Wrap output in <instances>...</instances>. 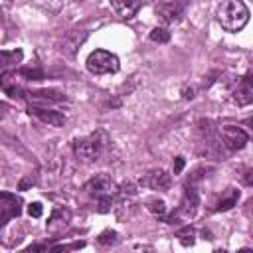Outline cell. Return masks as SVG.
Returning a JSON list of instances; mask_svg holds the SVG:
<instances>
[{"mask_svg":"<svg viewBox=\"0 0 253 253\" xmlns=\"http://www.w3.org/2000/svg\"><path fill=\"white\" fill-rule=\"evenodd\" d=\"M217 22L225 32H239L249 22V8L243 0H225L217 8Z\"/></svg>","mask_w":253,"mask_h":253,"instance_id":"cell-1","label":"cell"},{"mask_svg":"<svg viewBox=\"0 0 253 253\" xmlns=\"http://www.w3.org/2000/svg\"><path fill=\"white\" fill-rule=\"evenodd\" d=\"M89 73L93 75H107V73H117L121 63H119V57L107 49H95L89 53L87 61H85Z\"/></svg>","mask_w":253,"mask_h":253,"instance_id":"cell-2","label":"cell"},{"mask_svg":"<svg viewBox=\"0 0 253 253\" xmlns=\"http://www.w3.org/2000/svg\"><path fill=\"white\" fill-rule=\"evenodd\" d=\"M105 142H109V140H105ZM105 142L99 140V134H95V136H91V138H79V140L73 142V152H75V156H77L79 160H83V162H93V160H97V158L101 156Z\"/></svg>","mask_w":253,"mask_h":253,"instance_id":"cell-3","label":"cell"},{"mask_svg":"<svg viewBox=\"0 0 253 253\" xmlns=\"http://www.w3.org/2000/svg\"><path fill=\"white\" fill-rule=\"evenodd\" d=\"M85 192L89 196H95V198H101V196H115L119 192V186L105 174H99L95 178H91L87 184H85Z\"/></svg>","mask_w":253,"mask_h":253,"instance_id":"cell-4","label":"cell"},{"mask_svg":"<svg viewBox=\"0 0 253 253\" xmlns=\"http://www.w3.org/2000/svg\"><path fill=\"white\" fill-rule=\"evenodd\" d=\"M219 136H221L223 144H225L227 148H231V150H241V148L247 144V140H249L247 132H245L241 126H233V125L221 126V128H219Z\"/></svg>","mask_w":253,"mask_h":253,"instance_id":"cell-5","label":"cell"},{"mask_svg":"<svg viewBox=\"0 0 253 253\" xmlns=\"http://www.w3.org/2000/svg\"><path fill=\"white\" fill-rule=\"evenodd\" d=\"M22 211V200L14 194H8V192H2L0 194V223L6 225L8 219L12 217H18Z\"/></svg>","mask_w":253,"mask_h":253,"instance_id":"cell-6","label":"cell"},{"mask_svg":"<svg viewBox=\"0 0 253 253\" xmlns=\"http://www.w3.org/2000/svg\"><path fill=\"white\" fill-rule=\"evenodd\" d=\"M69 221H71L69 210H67V208H55V210L51 211L47 223H45V231H47L49 235H59V233H63V231L67 229Z\"/></svg>","mask_w":253,"mask_h":253,"instance_id":"cell-7","label":"cell"},{"mask_svg":"<svg viewBox=\"0 0 253 253\" xmlns=\"http://www.w3.org/2000/svg\"><path fill=\"white\" fill-rule=\"evenodd\" d=\"M198 208H200V194H198V190L194 186H188L186 192H184V198H182V204H180L178 211H180L182 217L190 219V217L196 215Z\"/></svg>","mask_w":253,"mask_h":253,"instance_id":"cell-8","label":"cell"},{"mask_svg":"<svg viewBox=\"0 0 253 253\" xmlns=\"http://www.w3.org/2000/svg\"><path fill=\"white\" fill-rule=\"evenodd\" d=\"M170 174L168 172H164L162 168H156V170H150L142 180H140V184L142 186H148V188H152V190H168L170 188Z\"/></svg>","mask_w":253,"mask_h":253,"instance_id":"cell-9","label":"cell"},{"mask_svg":"<svg viewBox=\"0 0 253 253\" xmlns=\"http://www.w3.org/2000/svg\"><path fill=\"white\" fill-rule=\"evenodd\" d=\"M30 115L38 117L42 123H45V125H49V126H63V125H65V117H63V113L53 111V109L32 107V109H30Z\"/></svg>","mask_w":253,"mask_h":253,"instance_id":"cell-10","label":"cell"},{"mask_svg":"<svg viewBox=\"0 0 253 253\" xmlns=\"http://www.w3.org/2000/svg\"><path fill=\"white\" fill-rule=\"evenodd\" d=\"M156 14L166 22V24H176L180 22L182 14H184V8L174 0V2H160L156 6Z\"/></svg>","mask_w":253,"mask_h":253,"instance_id":"cell-11","label":"cell"},{"mask_svg":"<svg viewBox=\"0 0 253 253\" xmlns=\"http://www.w3.org/2000/svg\"><path fill=\"white\" fill-rule=\"evenodd\" d=\"M85 38H87L85 30H69L61 40V51L67 55H73L77 51V47L85 42Z\"/></svg>","mask_w":253,"mask_h":253,"instance_id":"cell-12","label":"cell"},{"mask_svg":"<svg viewBox=\"0 0 253 253\" xmlns=\"http://www.w3.org/2000/svg\"><path fill=\"white\" fill-rule=\"evenodd\" d=\"M140 4H142V0H111L113 10L125 20L136 16V12L140 10Z\"/></svg>","mask_w":253,"mask_h":253,"instance_id":"cell-13","label":"cell"},{"mask_svg":"<svg viewBox=\"0 0 253 253\" xmlns=\"http://www.w3.org/2000/svg\"><path fill=\"white\" fill-rule=\"evenodd\" d=\"M239 200V190L235 188H227L223 192V196L215 202V211H225V210H231Z\"/></svg>","mask_w":253,"mask_h":253,"instance_id":"cell-14","label":"cell"},{"mask_svg":"<svg viewBox=\"0 0 253 253\" xmlns=\"http://www.w3.org/2000/svg\"><path fill=\"white\" fill-rule=\"evenodd\" d=\"M28 99L32 103H43V105H47V103H59L65 97L61 93H57V91H36V93H28Z\"/></svg>","mask_w":253,"mask_h":253,"instance_id":"cell-15","label":"cell"},{"mask_svg":"<svg viewBox=\"0 0 253 253\" xmlns=\"http://www.w3.org/2000/svg\"><path fill=\"white\" fill-rule=\"evenodd\" d=\"M233 101L237 105H251L253 103V89L247 85V81L243 79L239 83V87L233 91Z\"/></svg>","mask_w":253,"mask_h":253,"instance_id":"cell-16","label":"cell"},{"mask_svg":"<svg viewBox=\"0 0 253 253\" xmlns=\"http://www.w3.org/2000/svg\"><path fill=\"white\" fill-rule=\"evenodd\" d=\"M2 67H10V65H16L24 59V51L22 49H2Z\"/></svg>","mask_w":253,"mask_h":253,"instance_id":"cell-17","label":"cell"},{"mask_svg":"<svg viewBox=\"0 0 253 253\" xmlns=\"http://www.w3.org/2000/svg\"><path fill=\"white\" fill-rule=\"evenodd\" d=\"M40 10L47 12V14H57L63 8V0H32Z\"/></svg>","mask_w":253,"mask_h":253,"instance_id":"cell-18","label":"cell"},{"mask_svg":"<svg viewBox=\"0 0 253 253\" xmlns=\"http://www.w3.org/2000/svg\"><path fill=\"white\" fill-rule=\"evenodd\" d=\"M178 241L184 245V247H192L194 245V241H196V229L194 227H184V229H180L178 231Z\"/></svg>","mask_w":253,"mask_h":253,"instance_id":"cell-19","label":"cell"},{"mask_svg":"<svg viewBox=\"0 0 253 253\" xmlns=\"http://www.w3.org/2000/svg\"><path fill=\"white\" fill-rule=\"evenodd\" d=\"M148 38H150V42H154V43H166V42H170V32H168L166 28H154Z\"/></svg>","mask_w":253,"mask_h":253,"instance_id":"cell-20","label":"cell"},{"mask_svg":"<svg viewBox=\"0 0 253 253\" xmlns=\"http://www.w3.org/2000/svg\"><path fill=\"white\" fill-rule=\"evenodd\" d=\"M97 241H99L101 245H115V243H119V233L113 231V229H105L103 233H99Z\"/></svg>","mask_w":253,"mask_h":253,"instance_id":"cell-21","label":"cell"},{"mask_svg":"<svg viewBox=\"0 0 253 253\" xmlns=\"http://www.w3.org/2000/svg\"><path fill=\"white\" fill-rule=\"evenodd\" d=\"M146 208H148L154 215H164V213H166V204H164V200H158V198L148 200V202H146Z\"/></svg>","mask_w":253,"mask_h":253,"instance_id":"cell-22","label":"cell"},{"mask_svg":"<svg viewBox=\"0 0 253 253\" xmlns=\"http://www.w3.org/2000/svg\"><path fill=\"white\" fill-rule=\"evenodd\" d=\"M111 208H113V196L97 198V211L99 213H107V211H111Z\"/></svg>","mask_w":253,"mask_h":253,"instance_id":"cell-23","label":"cell"},{"mask_svg":"<svg viewBox=\"0 0 253 253\" xmlns=\"http://www.w3.org/2000/svg\"><path fill=\"white\" fill-rule=\"evenodd\" d=\"M20 73H22L24 77H28V79H42V77H43V71L38 69V67H24Z\"/></svg>","mask_w":253,"mask_h":253,"instance_id":"cell-24","label":"cell"},{"mask_svg":"<svg viewBox=\"0 0 253 253\" xmlns=\"http://www.w3.org/2000/svg\"><path fill=\"white\" fill-rule=\"evenodd\" d=\"M42 213H43V206H42L40 202L28 204V215H30V217H40Z\"/></svg>","mask_w":253,"mask_h":253,"instance_id":"cell-25","label":"cell"},{"mask_svg":"<svg viewBox=\"0 0 253 253\" xmlns=\"http://www.w3.org/2000/svg\"><path fill=\"white\" fill-rule=\"evenodd\" d=\"M123 196H134L136 194V186L132 184V182H125L123 184V190H119Z\"/></svg>","mask_w":253,"mask_h":253,"instance_id":"cell-26","label":"cell"},{"mask_svg":"<svg viewBox=\"0 0 253 253\" xmlns=\"http://www.w3.org/2000/svg\"><path fill=\"white\" fill-rule=\"evenodd\" d=\"M184 164H186L184 158H182V156H176V158H174V174H180V172L184 170Z\"/></svg>","mask_w":253,"mask_h":253,"instance_id":"cell-27","label":"cell"},{"mask_svg":"<svg viewBox=\"0 0 253 253\" xmlns=\"http://www.w3.org/2000/svg\"><path fill=\"white\" fill-rule=\"evenodd\" d=\"M32 184H34V178H32V176H26V178H22V182L18 184V190H28Z\"/></svg>","mask_w":253,"mask_h":253,"instance_id":"cell-28","label":"cell"},{"mask_svg":"<svg viewBox=\"0 0 253 253\" xmlns=\"http://www.w3.org/2000/svg\"><path fill=\"white\" fill-rule=\"evenodd\" d=\"M194 95H196V89L194 87H182V97L184 99H194Z\"/></svg>","mask_w":253,"mask_h":253,"instance_id":"cell-29","label":"cell"},{"mask_svg":"<svg viewBox=\"0 0 253 253\" xmlns=\"http://www.w3.org/2000/svg\"><path fill=\"white\" fill-rule=\"evenodd\" d=\"M243 182H245L247 186H253V170H245V174H243Z\"/></svg>","mask_w":253,"mask_h":253,"instance_id":"cell-30","label":"cell"},{"mask_svg":"<svg viewBox=\"0 0 253 253\" xmlns=\"http://www.w3.org/2000/svg\"><path fill=\"white\" fill-rule=\"evenodd\" d=\"M245 125L249 126V130H251V134H253V119H247V121H245Z\"/></svg>","mask_w":253,"mask_h":253,"instance_id":"cell-31","label":"cell"},{"mask_svg":"<svg viewBox=\"0 0 253 253\" xmlns=\"http://www.w3.org/2000/svg\"><path fill=\"white\" fill-rule=\"evenodd\" d=\"M245 81H247V85H249V87H251V89H253V73H251V75H249V77H247V79H245Z\"/></svg>","mask_w":253,"mask_h":253,"instance_id":"cell-32","label":"cell"},{"mask_svg":"<svg viewBox=\"0 0 253 253\" xmlns=\"http://www.w3.org/2000/svg\"><path fill=\"white\" fill-rule=\"evenodd\" d=\"M176 2H178V4H180V6H182V8H184V6H186V4H188V2H190V0H176Z\"/></svg>","mask_w":253,"mask_h":253,"instance_id":"cell-33","label":"cell"}]
</instances>
